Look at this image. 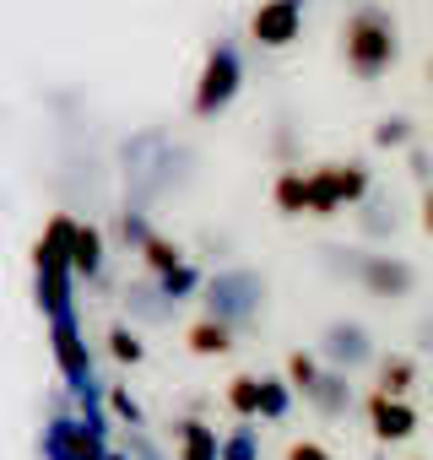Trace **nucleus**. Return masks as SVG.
I'll return each mask as SVG.
<instances>
[{
	"mask_svg": "<svg viewBox=\"0 0 433 460\" xmlns=\"http://www.w3.org/2000/svg\"><path fill=\"white\" fill-rule=\"evenodd\" d=\"M266 304H271V282L255 266H223L216 277H206V293H200V314L234 325L239 336L244 331H261Z\"/></svg>",
	"mask_w": 433,
	"mask_h": 460,
	"instance_id": "obj_1",
	"label": "nucleus"
},
{
	"mask_svg": "<svg viewBox=\"0 0 433 460\" xmlns=\"http://www.w3.org/2000/svg\"><path fill=\"white\" fill-rule=\"evenodd\" d=\"M341 55H347V71H352V76H363V82L384 76V71L395 66V22H390L379 6L352 12L347 28H341Z\"/></svg>",
	"mask_w": 433,
	"mask_h": 460,
	"instance_id": "obj_2",
	"label": "nucleus"
},
{
	"mask_svg": "<svg viewBox=\"0 0 433 460\" xmlns=\"http://www.w3.org/2000/svg\"><path fill=\"white\" fill-rule=\"evenodd\" d=\"M374 195V173L363 157L309 168V217H336L341 206H363Z\"/></svg>",
	"mask_w": 433,
	"mask_h": 460,
	"instance_id": "obj_3",
	"label": "nucleus"
},
{
	"mask_svg": "<svg viewBox=\"0 0 433 460\" xmlns=\"http://www.w3.org/2000/svg\"><path fill=\"white\" fill-rule=\"evenodd\" d=\"M114 444H109V422H87L71 411H49L44 433H39V455L44 460H103Z\"/></svg>",
	"mask_w": 433,
	"mask_h": 460,
	"instance_id": "obj_4",
	"label": "nucleus"
},
{
	"mask_svg": "<svg viewBox=\"0 0 433 460\" xmlns=\"http://www.w3.org/2000/svg\"><path fill=\"white\" fill-rule=\"evenodd\" d=\"M314 352L325 358V368H341V374H352V379H358L363 368H374V363H379V341H374V331H368L363 320H347V314L325 320V331H320Z\"/></svg>",
	"mask_w": 433,
	"mask_h": 460,
	"instance_id": "obj_5",
	"label": "nucleus"
},
{
	"mask_svg": "<svg viewBox=\"0 0 433 460\" xmlns=\"http://www.w3.org/2000/svg\"><path fill=\"white\" fill-rule=\"evenodd\" d=\"M239 87H244V66H239V55L228 49V44H216L211 55H206V66H200V76H195V98H190V114L195 119H216L234 98H239Z\"/></svg>",
	"mask_w": 433,
	"mask_h": 460,
	"instance_id": "obj_6",
	"label": "nucleus"
},
{
	"mask_svg": "<svg viewBox=\"0 0 433 460\" xmlns=\"http://www.w3.org/2000/svg\"><path fill=\"white\" fill-rule=\"evenodd\" d=\"M358 288H363L368 298H379V304H401V298L417 293V271H411V261L374 250V255H363V266H358Z\"/></svg>",
	"mask_w": 433,
	"mask_h": 460,
	"instance_id": "obj_7",
	"label": "nucleus"
},
{
	"mask_svg": "<svg viewBox=\"0 0 433 460\" xmlns=\"http://www.w3.org/2000/svg\"><path fill=\"white\" fill-rule=\"evenodd\" d=\"M363 417H368V433H374L379 444H406V438L422 428L417 406L401 401V395H384V390H368V395H363Z\"/></svg>",
	"mask_w": 433,
	"mask_h": 460,
	"instance_id": "obj_8",
	"label": "nucleus"
},
{
	"mask_svg": "<svg viewBox=\"0 0 433 460\" xmlns=\"http://www.w3.org/2000/svg\"><path fill=\"white\" fill-rule=\"evenodd\" d=\"M304 28V6L298 0H261L255 17H250V39L266 44V49H287Z\"/></svg>",
	"mask_w": 433,
	"mask_h": 460,
	"instance_id": "obj_9",
	"label": "nucleus"
},
{
	"mask_svg": "<svg viewBox=\"0 0 433 460\" xmlns=\"http://www.w3.org/2000/svg\"><path fill=\"white\" fill-rule=\"evenodd\" d=\"M168 438H173V460H223V433H216V422H206V417L179 411Z\"/></svg>",
	"mask_w": 433,
	"mask_h": 460,
	"instance_id": "obj_10",
	"label": "nucleus"
},
{
	"mask_svg": "<svg viewBox=\"0 0 433 460\" xmlns=\"http://www.w3.org/2000/svg\"><path fill=\"white\" fill-rule=\"evenodd\" d=\"M125 314H130V325H136V331H141V325H173L179 304L163 293V282H157V277H136V282L125 288Z\"/></svg>",
	"mask_w": 433,
	"mask_h": 460,
	"instance_id": "obj_11",
	"label": "nucleus"
},
{
	"mask_svg": "<svg viewBox=\"0 0 433 460\" xmlns=\"http://www.w3.org/2000/svg\"><path fill=\"white\" fill-rule=\"evenodd\" d=\"M304 401H309V411H314L320 422H347V417H352V406H358V385H352V374L325 368V379H320Z\"/></svg>",
	"mask_w": 433,
	"mask_h": 460,
	"instance_id": "obj_12",
	"label": "nucleus"
},
{
	"mask_svg": "<svg viewBox=\"0 0 433 460\" xmlns=\"http://www.w3.org/2000/svg\"><path fill=\"white\" fill-rule=\"evenodd\" d=\"M109 255V239H103V227L98 222H76V239H71V271L87 277V282H103V261Z\"/></svg>",
	"mask_w": 433,
	"mask_h": 460,
	"instance_id": "obj_13",
	"label": "nucleus"
},
{
	"mask_svg": "<svg viewBox=\"0 0 433 460\" xmlns=\"http://www.w3.org/2000/svg\"><path fill=\"white\" fill-rule=\"evenodd\" d=\"M184 347H190L195 358H228V352L239 347V331L223 325V320H211V314H200V320L184 325Z\"/></svg>",
	"mask_w": 433,
	"mask_h": 460,
	"instance_id": "obj_14",
	"label": "nucleus"
},
{
	"mask_svg": "<svg viewBox=\"0 0 433 460\" xmlns=\"http://www.w3.org/2000/svg\"><path fill=\"white\" fill-rule=\"evenodd\" d=\"M374 390L406 401V395L417 390V358H411V352H379V363H374Z\"/></svg>",
	"mask_w": 433,
	"mask_h": 460,
	"instance_id": "obj_15",
	"label": "nucleus"
},
{
	"mask_svg": "<svg viewBox=\"0 0 433 460\" xmlns=\"http://www.w3.org/2000/svg\"><path fill=\"white\" fill-rule=\"evenodd\" d=\"M395 227H401V217H395V200L390 195H368L363 206H358V234L363 239H395Z\"/></svg>",
	"mask_w": 433,
	"mask_h": 460,
	"instance_id": "obj_16",
	"label": "nucleus"
},
{
	"mask_svg": "<svg viewBox=\"0 0 433 460\" xmlns=\"http://www.w3.org/2000/svg\"><path fill=\"white\" fill-rule=\"evenodd\" d=\"M271 206L282 217H304L309 211V168H282L271 184Z\"/></svg>",
	"mask_w": 433,
	"mask_h": 460,
	"instance_id": "obj_17",
	"label": "nucleus"
},
{
	"mask_svg": "<svg viewBox=\"0 0 433 460\" xmlns=\"http://www.w3.org/2000/svg\"><path fill=\"white\" fill-rule=\"evenodd\" d=\"M223 406L239 417V422H261V374H234L223 385Z\"/></svg>",
	"mask_w": 433,
	"mask_h": 460,
	"instance_id": "obj_18",
	"label": "nucleus"
},
{
	"mask_svg": "<svg viewBox=\"0 0 433 460\" xmlns=\"http://www.w3.org/2000/svg\"><path fill=\"white\" fill-rule=\"evenodd\" d=\"M282 379H287L298 395H309V390L325 379V358H320L314 347H298V352H287V363H282Z\"/></svg>",
	"mask_w": 433,
	"mask_h": 460,
	"instance_id": "obj_19",
	"label": "nucleus"
},
{
	"mask_svg": "<svg viewBox=\"0 0 433 460\" xmlns=\"http://www.w3.org/2000/svg\"><path fill=\"white\" fill-rule=\"evenodd\" d=\"M136 261L146 266V277H157V282H163V277H173V271L184 266V250H179L173 239H163V234H152V239L141 244V255H136Z\"/></svg>",
	"mask_w": 433,
	"mask_h": 460,
	"instance_id": "obj_20",
	"label": "nucleus"
},
{
	"mask_svg": "<svg viewBox=\"0 0 433 460\" xmlns=\"http://www.w3.org/2000/svg\"><path fill=\"white\" fill-rule=\"evenodd\" d=\"M298 390L282 379V374H261V422H287Z\"/></svg>",
	"mask_w": 433,
	"mask_h": 460,
	"instance_id": "obj_21",
	"label": "nucleus"
},
{
	"mask_svg": "<svg viewBox=\"0 0 433 460\" xmlns=\"http://www.w3.org/2000/svg\"><path fill=\"white\" fill-rule=\"evenodd\" d=\"M103 347H109V358H114L119 368H141V363H146V347H141V331H136V325H109Z\"/></svg>",
	"mask_w": 433,
	"mask_h": 460,
	"instance_id": "obj_22",
	"label": "nucleus"
},
{
	"mask_svg": "<svg viewBox=\"0 0 433 460\" xmlns=\"http://www.w3.org/2000/svg\"><path fill=\"white\" fill-rule=\"evenodd\" d=\"M223 460H261V422L223 428Z\"/></svg>",
	"mask_w": 433,
	"mask_h": 460,
	"instance_id": "obj_23",
	"label": "nucleus"
},
{
	"mask_svg": "<svg viewBox=\"0 0 433 460\" xmlns=\"http://www.w3.org/2000/svg\"><path fill=\"white\" fill-rule=\"evenodd\" d=\"M109 417L125 422V428H146V411H141V401L125 385H109Z\"/></svg>",
	"mask_w": 433,
	"mask_h": 460,
	"instance_id": "obj_24",
	"label": "nucleus"
},
{
	"mask_svg": "<svg viewBox=\"0 0 433 460\" xmlns=\"http://www.w3.org/2000/svg\"><path fill=\"white\" fill-rule=\"evenodd\" d=\"M374 146H390V152L411 146V119H406V114H384V119L374 125Z\"/></svg>",
	"mask_w": 433,
	"mask_h": 460,
	"instance_id": "obj_25",
	"label": "nucleus"
},
{
	"mask_svg": "<svg viewBox=\"0 0 433 460\" xmlns=\"http://www.w3.org/2000/svg\"><path fill=\"white\" fill-rule=\"evenodd\" d=\"M146 239H152V227H146V217H141V211H125V217H119V244L141 255V244H146Z\"/></svg>",
	"mask_w": 433,
	"mask_h": 460,
	"instance_id": "obj_26",
	"label": "nucleus"
},
{
	"mask_svg": "<svg viewBox=\"0 0 433 460\" xmlns=\"http://www.w3.org/2000/svg\"><path fill=\"white\" fill-rule=\"evenodd\" d=\"M119 449H125L130 460H168V455L152 444V433H146V428H125V444H119Z\"/></svg>",
	"mask_w": 433,
	"mask_h": 460,
	"instance_id": "obj_27",
	"label": "nucleus"
},
{
	"mask_svg": "<svg viewBox=\"0 0 433 460\" xmlns=\"http://www.w3.org/2000/svg\"><path fill=\"white\" fill-rule=\"evenodd\" d=\"M282 460H336V455H331V444H320V438H293V444L282 449Z\"/></svg>",
	"mask_w": 433,
	"mask_h": 460,
	"instance_id": "obj_28",
	"label": "nucleus"
},
{
	"mask_svg": "<svg viewBox=\"0 0 433 460\" xmlns=\"http://www.w3.org/2000/svg\"><path fill=\"white\" fill-rule=\"evenodd\" d=\"M411 347H417V352H428V358H433V309H428V314H422V320H417V325H411Z\"/></svg>",
	"mask_w": 433,
	"mask_h": 460,
	"instance_id": "obj_29",
	"label": "nucleus"
},
{
	"mask_svg": "<svg viewBox=\"0 0 433 460\" xmlns=\"http://www.w3.org/2000/svg\"><path fill=\"white\" fill-rule=\"evenodd\" d=\"M406 163H411V173H417V179H433V157H428L422 146H406Z\"/></svg>",
	"mask_w": 433,
	"mask_h": 460,
	"instance_id": "obj_30",
	"label": "nucleus"
},
{
	"mask_svg": "<svg viewBox=\"0 0 433 460\" xmlns=\"http://www.w3.org/2000/svg\"><path fill=\"white\" fill-rule=\"evenodd\" d=\"M422 234H428V239H433V184H428V190H422Z\"/></svg>",
	"mask_w": 433,
	"mask_h": 460,
	"instance_id": "obj_31",
	"label": "nucleus"
},
{
	"mask_svg": "<svg viewBox=\"0 0 433 460\" xmlns=\"http://www.w3.org/2000/svg\"><path fill=\"white\" fill-rule=\"evenodd\" d=\"M374 460H384V449H379V455H374Z\"/></svg>",
	"mask_w": 433,
	"mask_h": 460,
	"instance_id": "obj_32",
	"label": "nucleus"
},
{
	"mask_svg": "<svg viewBox=\"0 0 433 460\" xmlns=\"http://www.w3.org/2000/svg\"><path fill=\"white\" fill-rule=\"evenodd\" d=\"M428 76H433V60H428Z\"/></svg>",
	"mask_w": 433,
	"mask_h": 460,
	"instance_id": "obj_33",
	"label": "nucleus"
}]
</instances>
